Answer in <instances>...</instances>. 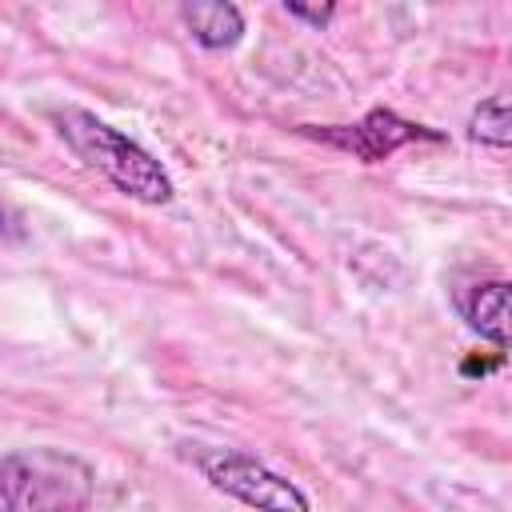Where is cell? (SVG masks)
<instances>
[{
    "instance_id": "obj_1",
    "label": "cell",
    "mask_w": 512,
    "mask_h": 512,
    "mask_svg": "<svg viewBox=\"0 0 512 512\" xmlns=\"http://www.w3.org/2000/svg\"><path fill=\"white\" fill-rule=\"evenodd\" d=\"M52 124H56V136L68 144V152L76 160H84L92 172H100L124 196H132L140 204H152V208L172 204V196H176L172 176L132 136L116 132L112 124H104L100 116H92L84 108H56Z\"/></svg>"
},
{
    "instance_id": "obj_2",
    "label": "cell",
    "mask_w": 512,
    "mask_h": 512,
    "mask_svg": "<svg viewBox=\"0 0 512 512\" xmlns=\"http://www.w3.org/2000/svg\"><path fill=\"white\" fill-rule=\"evenodd\" d=\"M96 472L64 448H20L0 460V512H88Z\"/></svg>"
},
{
    "instance_id": "obj_3",
    "label": "cell",
    "mask_w": 512,
    "mask_h": 512,
    "mask_svg": "<svg viewBox=\"0 0 512 512\" xmlns=\"http://www.w3.org/2000/svg\"><path fill=\"white\" fill-rule=\"evenodd\" d=\"M188 460L200 468V476L240 500L244 508H256V512H312L308 496L280 472H272L264 460L240 452V448H208V444H192L188 448Z\"/></svg>"
},
{
    "instance_id": "obj_4",
    "label": "cell",
    "mask_w": 512,
    "mask_h": 512,
    "mask_svg": "<svg viewBox=\"0 0 512 512\" xmlns=\"http://www.w3.org/2000/svg\"><path fill=\"white\" fill-rule=\"evenodd\" d=\"M300 136L320 140L328 148H340L360 164H384L404 144H444L448 140L440 128L404 120L392 108H372L356 124H300Z\"/></svg>"
},
{
    "instance_id": "obj_5",
    "label": "cell",
    "mask_w": 512,
    "mask_h": 512,
    "mask_svg": "<svg viewBox=\"0 0 512 512\" xmlns=\"http://www.w3.org/2000/svg\"><path fill=\"white\" fill-rule=\"evenodd\" d=\"M456 308L480 340L512 352V280H476L456 296Z\"/></svg>"
},
{
    "instance_id": "obj_6",
    "label": "cell",
    "mask_w": 512,
    "mask_h": 512,
    "mask_svg": "<svg viewBox=\"0 0 512 512\" xmlns=\"http://www.w3.org/2000/svg\"><path fill=\"white\" fill-rule=\"evenodd\" d=\"M180 24L208 52L236 48L244 40V12L236 4H228V0H192V4H180Z\"/></svg>"
},
{
    "instance_id": "obj_7",
    "label": "cell",
    "mask_w": 512,
    "mask_h": 512,
    "mask_svg": "<svg viewBox=\"0 0 512 512\" xmlns=\"http://www.w3.org/2000/svg\"><path fill=\"white\" fill-rule=\"evenodd\" d=\"M468 136L492 148H512V104L508 100H480L468 116Z\"/></svg>"
},
{
    "instance_id": "obj_8",
    "label": "cell",
    "mask_w": 512,
    "mask_h": 512,
    "mask_svg": "<svg viewBox=\"0 0 512 512\" xmlns=\"http://www.w3.org/2000/svg\"><path fill=\"white\" fill-rule=\"evenodd\" d=\"M284 12H288L292 20H304V24H312V28H328V24H332V16H336V4H324V8H308V4L284 0Z\"/></svg>"
},
{
    "instance_id": "obj_9",
    "label": "cell",
    "mask_w": 512,
    "mask_h": 512,
    "mask_svg": "<svg viewBox=\"0 0 512 512\" xmlns=\"http://www.w3.org/2000/svg\"><path fill=\"white\" fill-rule=\"evenodd\" d=\"M504 364V356H492V360H464L460 364V376H488V372H496Z\"/></svg>"
}]
</instances>
